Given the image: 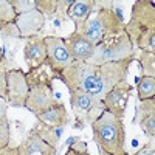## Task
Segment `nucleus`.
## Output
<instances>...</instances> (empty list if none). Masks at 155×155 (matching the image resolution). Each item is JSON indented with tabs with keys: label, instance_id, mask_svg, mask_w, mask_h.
<instances>
[{
	"label": "nucleus",
	"instance_id": "obj_20",
	"mask_svg": "<svg viewBox=\"0 0 155 155\" xmlns=\"http://www.w3.org/2000/svg\"><path fill=\"white\" fill-rule=\"evenodd\" d=\"M137 95L140 101L155 98V78L141 76L137 82Z\"/></svg>",
	"mask_w": 155,
	"mask_h": 155
},
{
	"label": "nucleus",
	"instance_id": "obj_13",
	"mask_svg": "<svg viewBox=\"0 0 155 155\" xmlns=\"http://www.w3.org/2000/svg\"><path fill=\"white\" fill-rule=\"evenodd\" d=\"M23 61L27 64L30 71L41 68L47 62V47L44 37H31L27 39V44L23 47Z\"/></svg>",
	"mask_w": 155,
	"mask_h": 155
},
{
	"label": "nucleus",
	"instance_id": "obj_8",
	"mask_svg": "<svg viewBox=\"0 0 155 155\" xmlns=\"http://www.w3.org/2000/svg\"><path fill=\"white\" fill-rule=\"evenodd\" d=\"M44 42L47 47V62L45 64L51 71L59 74L62 70H65L73 62L68 50H67L65 41L58 36H47V37H44Z\"/></svg>",
	"mask_w": 155,
	"mask_h": 155
},
{
	"label": "nucleus",
	"instance_id": "obj_2",
	"mask_svg": "<svg viewBox=\"0 0 155 155\" xmlns=\"http://www.w3.org/2000/svg\"><path fill=\"white\" fill-rule=\"evenodd\" d=\"M134 48L155 53V6L150 0H137L124 28Z\"/></svg>",
	"mask_w": 155,
	"mask_h": 155
},
{
	"label": "nucleus",
	"instance_id": "obj_22",
	"mask_svg": "<svg viewBox=\"0 0 155 155\" xmlns=\"http://www.w3.org/2000/svg\"><path fill=\"white\" fill-rule=\"evenodd\" d=\"M17 14L12 8L11 0H0V27L9 23H16Z\"/></svg>",
	"mask_w": 155,
	"mask_h": 155
},
{
	"label": "nucleus",
	"instance_id": "obj_28",
	"mask_svg": "<svg viewBox=\"0 0 155 155\" xmlns=\"http://www.w3.org/2000/svg\"><path fill=\"white\" fill-rule=\"evenodd\" d=\"M6 109H8V101L0 96V121L6 118Z\"/></svg>",
	"mask_w": 155,
	"mask_h": 155
},
{
	"label": "nucleus",
	"instance_id": "obj_5",
	"mask_svg": "<svg viewBox=\"0 0 155 155\" xmlns=\"http://www.w3.org/2000/svg\"><path fill=\"white\" fill-rule=\"evenodd\" d=\"M25 74H27L28 85H30V93H28L27 101H25V107L30 112H33L37 116L44 113L45 110H48L50 107L58 104L53 87H51V81L47 71L42 70V67L33 71H28Z\"/></svg>",
	"mask_w": 155,
	"mask_h": 155
},
{
	"label": "nucleus",
	"instance_id": "obj_7",
	"mask_svg": "<svg viewBox=\"0 0 155 155\" xmlns=\"http://www.w3.org/2000/svg\"><path fill=\"white\" fill-rule=\"evenodd\" d=\"M70 104H71L74 120L79 127H84L87 124L92 126L104 112L102 101L92 96L90 93L82 92V90L70 92Z\"/></svg>",
	"mask_w": 155,
	"mask_h": 155
},
{
	"label": "nucleus",
	"instance_id": "obj_17",
	"mask_svg": "<svg viewBox=\"0 0 155 155\" xmlns=\"http://www.w3.org/2000/svg\"><path fill=\"white\" fill-rule=\"evenodd\" d=\"M36 118L39 120V123H42L48 127H64L68 123V113H67V109L64 107V104L58 102L56 106L50 107L41 115H37Z\"/></svg>",
	"mask_w": 155,
	"mask_h": 155
},
{
	"label": "nucleus",
	"instance_id": "obj_21",
	"mask_svg": "<svg viewBox=\"0 0 155 155\" xmlns=\"http://www.w3.org/2000/svg\"><path fill=\"white\" fill-rule=\"evenodd\" d=\"M34 130L41 135L48 144L58 147V141H59V134L62 132V127H48L41 123V126L34 127Z\"/></svg>",
	"mask_w": 155,
	"mask_h": 155
},
{
	"label": "nucleus",
	"instance_id": "obj_24",
	"mask_svg": "<svg viewBox=\"0 0 155 155\" xmlns=\"http://www.w3.org/2000/svg\"><path fill=\"white\" fill-rule=\"evenodd\" d=\"M11 3H12V8H14L17 16H20V14H23V12L31 11V9L36 8L34 0H11Z\"/></svg>",
	"mask_w": 155,
	"mask_h": 155
},
{
	"label": "nucleus",
	"instance_id": "obj_9",
	"mask_svg": "<svg viewBox=\"0 0 155 155\" xmlns=\"http://www.w3.org/2000/svg\"><path fill=\"white\" fill-rule=\"evenodd\" d=\"M6 87L8 104L12 107H25V101L30 93V85L25 71L20 68H9L6 71Z\"/></svg>",
	"mask_w": 155,
	"mask_h": 155
},
{
	"label": "nucleus",
	"instance_id": "obj_23",
	"mask_svg": "<svg viewBox=\"0 0 155 155\" xmlns=\"http://www.w3.org/2000/svg\"><path fill=\"white\" fill-rule=\"evenodd\" d=\"M9 141H11L9 123H8V118H3L2 121H0V150H3L5 147H8Z\"/></svg>",
	"mask_w": 155,
	"mask_h": 155
},
{
	"label": "nucleus",
	"instance_id": "obj_14",
	"mask_svg": "<svg viewBox=\"0 0 155 155\" xmlns=\"http://www.w3.org/2000/svg\"><path fill=\"white\" fill-rule=\"evenodd\" d=\"M65 41L67 50L74 62H87L93 54L95 45L88 41L87 37H84L79 31H73Z\"/></svg>",
	"mask_w": 155,
	"mask_h": 155
},
{
	"label": "nucleus",
	"instance_id": "obj_3",
	"mask_svg": "<svg viewBox=\"0 0 155 155\" xmlns=\"http://www.w3.org/2000/svg\"><path fill=\"white\" fill-rule=\"evenodd\" d=\"M93 140L101 155H126V130L123 120H118L109 112L92 124Z\"/></svg>",
	"mask_w": 155,
	"mask_h": 155
},
{
	"label": "nucleus",
	"instance_id": "obj_6",
	"mask_svg": "<svg viewBox=\"0 0 155 155\" xmlns=\"http://www.w3.org/2000/svg\"><path fill=\"white\" fill-rule=\"evenodd\" d=\"M135 48L130 42L129 36L126 34V31L110 36L107 39H104L101 44L95 45L93 54L87 61V64L92 65H102L107 62H116V61H123L127 58H134Z\"/></svg>",
	"mask_w": 155,
	"mask_h": 155
},
{
	"label": "nucleus",
	"instance_id": "obj_16",
	"mask_svg": "<svg viewBox=\"0 0 155 155\" xmlns=\"http://www.w3.org/2000/svg\"><path fill=\"white\" fill-rule=\"evenodd\" d=\"M96 3L98 2H95V0H74L71 3L67 14L71 19V22L74 23V31H81L84 23L87 22L90 14L96 8Z\"/></svg>",
	"mask_w": 155,
	"mask_h": 155
},
{
	"label": "nucleus",
	"instance_id": "obj_12",
	"mask_svg": "<svg viewBox=\"0 0 155 155\" xmlns=\"http://www.w3.org/2000/svg\"><path fill=\"white\" fill-rule=\"evenodd\" d=\"M134 124H138L143 134L153 141L155 137V101L153 98L140 101L135 109V120Z\"/></svg>",
	"mask_w": 155,
	"mask_h": 155
},
{
	"label": "nucleus",
	"instance_id": "obj_15",
	"mask_svg": "<svg viewBox=\"0 0 155 155\" xmlns=\"http://www.w3.org/2000/svg\"><path fill=\"white\" fill-rule=\"evenodd\" d=\"M20 155H56V147L48 144L34 129L17 146Z\"/></svg>",
	"mask_w": 155,
	"mask_h": 155
},
{
	"label": "nucleus",
	"instance_id": "obj_25",
	"mask_svg": "<svg viewBox=\"0 0 155 155\" xmlns=\"http://www.w3.org/2000/svg\"><path fill=\"white\" fill-rule=\"evenodd\" d=\"M8 65H6V59L3 58L0 61V96L3 99H6L8 96V87H6V71H8Z\"/></svg>",
	"mask_w": 155,
	"mask_h": 155
},
{
	"label": "nucleus",
	"instance_id": "obj_29",
	"mask_svg": "<svg viewBox=\"0 0 155 155\" xmlns=\"http://www.w3.org/2000/svg\"><path fill=\"white\" fill-rule=\"evenodd\" d=\"M0 155H20V153H19V150H17V146H16V147L8 146V147H5L3 150H0Z\"/></svg>",
	"mask_w": 155,
	"mask_h": 155
},
{
	"label": "nucleus",
	"instance_id": "obj_27",
	"mask_svg": "<svg viewBox=\"0 0 155 155\" xmlns=\"http://www.w3.org/2000/svg\"><path fill=\"white\" fill-rule=\"evenodd\" d=\"M126 155H155V147H153V141L147 143L144 147H141L135 153H126Z\"/></svg>",
	"mask_w": 155,
	"mask_h": 155
},
{
	"label": "nucleus",
	"instance_id": "obj_4",
	"mask_svg": "<svg viewBox=\"0 0 155 155\" xmlns=\"http://www.w3.org/2000/svg\"><path fill=\"white\" fill-rule=\"evenodd\" d=\"M124 28L126 23L113 6H99L93 9L79 33L93 45H98L104 39L123 33Z\"/></svg>",
	"mask_w": 155,
	"mask_h": 155
},
{
	"label": "nucleus",
	"instance_id": "obj_19",
	"mask_svg": "<svg viewBox=\"0 0 155 155\" xmlns=\"http://www.w3.org/2000/svg\"><path fill=\"white\" fill-rule=\"evenodd\" d=\"M134 59H137L140 62L143 76L155 78V53L138 50V53H134Z\"/></svg>",
	"mask_w": 155,
	"mask_h": 155
},
{
	"label": "nucleus",
	"instance_id": "obj_18",
	"mask_svg": "<svg viewBox=\"0 0 155 155\" xmlns=\"http://www.w3.org/2000/svg\"><path fill=\"white\" fill-rule=\"evenodd\" d=\"M36 9H39L45 16H56L58 19H64V14L68 12V8L74 0H34Z\"/></svg>",
	"mask_w": 155,
	"mask_h": 155
},
{
	"label": "nucleus",
	"instance_id": "obj_30",
	"mask_svg": "<svg viewBox=\"0 0 155 155\" xmlns=\"http://www.w3.org/2000/svg\"><path fill=\"white\" fill-rule=\"evenodd\" d=\"M3 59V56H2V51H0V61H2Z\"/></svg>",
	"mask_w": 155,
	"mask_h": 155
},
{
	"label": "nucleus",
	"instance_id": "obj_10",
	"mask_svg": "<svg viewBox=\"0 0 155 155\" xmlns=\"http://www.w3.org/2000/svg\"><path fill=\"white\" fill-rule=\"evenodd\" d=\"M130 92H132V85L129 84L127 81L118 82L115 87H112L106 93L104 98H102L104 110L112 113L115 118L123 120L124 115H126L129 98H130Z\"/></svg>",
	"mask_w": 155,
	"mask_h": 155
},
{
	"label": "nucleus",
	"instance_id": "obj_1",
	"mask_svg": "<svg viewBox=\"0 0 155 155\" xmlns=\"http://www.w3.org/2000/svg\"><path fill=\"white\" fill-rule=\"evenodd\" d=\"M134 58H127L116 62H107L102 65H92L87 62H71L58 76L67 85L70 92L82 90L85 93L102 101L106 93L118 82L127 79V73L130 68Z\"/></svg>",
	"mask_w": 155,
	"mask_h": 155
},
{
	"label": "nucleus",
	"instance_id": "obj_11",
	"mask_svg": "<svg viewBox=\"0 0 155 155\" xmlns=\"http://www.w3.org/2000/svg\"><path fill=\"white\" fill-rule=\"evenodd\" d=\"M44 25H45V16L36 8L23 12V14L17 16V19H16V27L19 30L20 37H23V39L36 37L39 34V31L44 28Z\"/></svg>",
	"mask_w": 155,
	"mask_h": 155
},
{
	"label": "nucleus",
	"instance_id": "obj_26",
	"mask_svg": "<svg viewBox=\"0 0 155 155\" xmlns=\"http://www.w3.org/2000/svg\"><path fill=\"white\" fill-rule=\"evenodd\" d=\"M65 155H90L87 143H84V141H76V143H71Z\"/></svg>",
	"mask_w": 155,
	"mask_h": 155
}]
</instances>
